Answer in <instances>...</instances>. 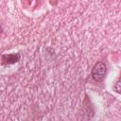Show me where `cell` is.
Listing matches in <instances>:
<instances>
[{
	"label": "cell",
	"instance_id": "cell-1",
	"mask_svg": "<svg viewBox=\"0 0 121 121\" xmlns=\"http://www.w3.org/2000/svg\"><path fill=\"white\" fill-rule=\"evenodd\" d=\"M92 78L95 82H102L107 76V65L103 61H97L92 68Z\"/></svg>",
	"mask_w": 121,
	"mask_h": 121
},
{
	"label": "cell",
	"instance_id": "cell-2",
	"mask_svg": "<svg viewBox=\"0 0 121 121\" xmlns=\"http://www.w3.org/2000/svg\"><path fill=\"white\" fill-rule=\"evenodd\" d=\"M21 55L19 53H11V54H4L2 55V60L1 63L3 65H9L16 63L20 60Z\"/></svg>",
	"mask_w": 121,
	"mask_h": 121
},
{
	"label": "cell",
	"instance_id": "cell-3",
	"mask_svg": "<svg viewBox=\"0 0 121 121\" xmlns=\"http://www.w3.org/2000/svg\"><path fill=\"white\" fill-rule=\"evenodd\" d=\"M113 89L116 91V93H120V79L118 78L117 80H116V82H115V84H114V86H113Z\"/></svg>",
	"mask_w": 121,
	"mask_h": 121
},
{
	"label": "cell",
	"instance_id": "cell-4",
	"mask_svg": "<svg viewBox=\"0 0 121 121\" xmlns=\"http://www.w3.org/2000/svg\"><path fill=\"white\" fill-rule=\"evenodd\" d=\"M1 32H2V28H1V26H0V34H1Z\"/></svg>",
	"mask_w": 121,
	"mask_h": 121
}]
</instances>
